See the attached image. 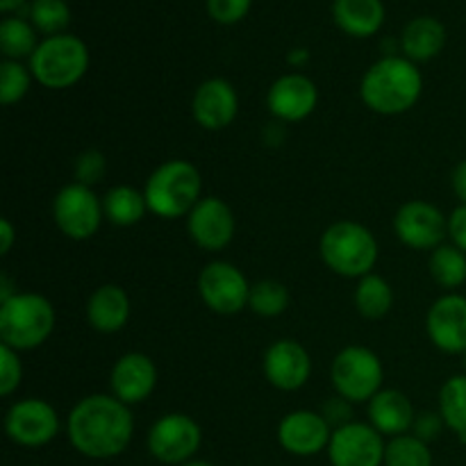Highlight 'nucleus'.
I'll use <instances>...</instances> for the list:
<instances>
[{
    "label": "nucleus",
    "mask_w": 466,
    "mask_h": 466,
    "mask_svg": "<svg viewBox=\"0 0 466 466\" xmlns=\"http://www.w3.org/2000/svg\"><path fill=\"white\" fill-rule=\"evenodd\" d=\"M187 232L198 248L217 253L235 239L237 221L230 205L218 196H203L187 217Z\"/></svg>",
    "instance_id": "nucleus-14"
},
{
    "label": "nucleus",
    "mask_w": 466,
    "mask_h": 466,
    "mask_svg": "<svg viewBox=\"0 0 466 466\" xmlns=\"http://www.w3.org/2000/svg\"><path fill=\"white\" fill-rule=\"evenodd\" d=\"M399 46L403 50V57H408L410 62H431L444 50L446 27L432 16H417L403 27Z\"/></svg>",
    "instance_id": "nucleus-23"
},
{
    "label": "nucleus",
    "mask_w": 466,
    "mask_h": 466,
    "mask_svg": "<svg viewBox=\"0 0 466 466\" xmlns=\"http://www.w3.org/2000/svg\"><path fill=\"white\" fill-rule=\"evenodd\" d=\"M53 218L59 232L68 239H91L105 218L103 198H98L91 187L71 182V185L62 187L55 196Z\"/></svg>",
    "instance_id": "nucleus-9"
},
{
    "label": "nucleus",
    "mask_w": 466,
    "mask_h": 466,
    "mask_svg": "<svg viewBox=\"0 0 466 466\" xmlns=\"http://www.w3.org/2000/svg\"><path fill=\"white\" fill-rule=\"evenodd\" d=\"M27 14L35 30L46 36L64 35L71 25V7L66 0H32Z\"/></svg>",
    "instance_id": "nucleus-31"
},
{
    "label": "nucleus",
    "mask_w": 466,
    "mask_h": 466,
    "mask_svg": "<svg viewBox=\"0 0 466 466\" xmlns=\"http://www.w3.org/2000/svg\"><path fill=\"white\" fill-rule=\"evenodd\" d=\"M55 321L57 314L46 296L18 291L0 303V341L18 353L35 350L50 339Z\"/></svg>",
    "instance_id": "nucleus-5"
},
{
    "label": "nucleus",
    "mask_w": 466,
    "mask_h": 466,
    "mask_svg": "<svg viewBox=\"0 0 466 466\" xmlns=\"http://www.w3.org/2000/svg\"><path fill=\"white\" fill-rule=\"evenodd\" d=\"M369 423L382 437L408 435L414 426L412 400L399 390H380L369 400Z\"/></svg>",
    "instance_id": "nucleus-22"
},
{
    "label": "nucleus",
    "mask_w": 466,
    "mask_h": 466,
    "mask_svg": "<svg viewBox=\"0 0 466 466\" xmlns=\"http://www.w3.org/2000/svg\"><path fill=\"white\" fill-rule=\"evenodd\" d=\"M59 414L48 400L21 399L9 405L5 414V432L9 440L25 449H39L59 435Z\"/></svg>",
    "instance_id": "nucleus-11"
},
{
    "label": "nucleus",
    "mask_w": 466,
    "mask_h": 466,
    "mask_svg": "<svg viewBox=\"0 0 466 466\" xmlns=\"http://www.w3.org/2000/svg\"><path fill=\"white\" fill-rule=\"evenodd\" d=\"M446 428L444 419H441L440 412H421L417 414V419H414V426H412V435H417L419 440L426 441V444H431L432 440H437V437L441 435V431Z\"/></svg>",
    "instance_id": "nucleus-37"
},
{
    "label": "nucleus",
    "mask_w": 466,
    "mask_h": 466,
    "mask_svg": "<svg viewBox=\"0 0 466 466\" xmlns=\"http://www.w3.org/2000/svg\"><path fill=\"white\" fill-rule=\"evenodd\" d=\"M353 300L360 317L369 319V321H378V319H385L394 308V289L382 276L369 273V276L358 280Z\"/></svg>",
    "instance_id": "nucleus-26"
},
{
    "label": "nucleus",
    "mask_w": 466,
    "mask_h": 466,
    "mask_svg": "<svg viewBox=\"0 0 466 466\" xmlns=\"http://www.w3.org/2000/svg\"><path fill=\"white\" fill-rule=\"evenodd\" d=\"M385 440L371 423L350 421L332 431L328 458L332 466H382Z\"/></svg>",
    "instance_id": "nucleus-13"
},
{
    "label": "nucleus",
    "mask_w": 466,
    "mask_h": 466,
    "mask_svg": "<svg viewBox=\"0 0 466 466\" xmlns=\"http://www.w3.org/2000/svg\"><path fill=\"white\" fill-rule=\"evenodd\" d=\"M253 0H208V12L221 25H235L250 12Z\"/></svg>",
    "instance_id": "nucleus-36"
},
{
    "label": "nucleus",
    "mask_w": 466,
    "mask_h": 466,
    "mask_svg": "<svg viewBox=\"0 0 466 466\" xmlns=\"http://www.w3.org/2000/svg\"><path fill=\"white\" fill-rule=\"evenodd\" d=\"M32 71L30 66H23L21 62L14 59H5L0 64V103L3 105H16L27 96L32 85Z\"/></svg>",
    "instance_id": "nucleus-33"
},
{
    "label": "nucleus",
    "mask_w": 466,
    "mask_h": 466,
    "mask_svg": "<svg viewBox=\"0 0 466 466\" xmlns=\"http://www.w3.org/2000/svg\"><path fill=\"white\" fill-rule=\"evenodd\" d=\"M319 255L332 273L341 278L369 276L378 262V239L367 226L358 221H337L323 230Z\"/></svg>",
    "instance_id": "nucleus-4"
},
{
    "label": "nucleus",
    "mask_w": 466,
    "mask_h": 466,
    "mask_svg": "<svg viewBox=\"0 0 466 466\" xmlns=\"http://www.w3.org/2000/svg\"><path fill=\"white\" fill-rule=\"evenodd\" d=\"M423 94V76L414 62L400 55H385L369 66L360 82L362 103L380 116L410 112Z\"/></svg>",
    "instance_id": "nucleus-2"
},
{
    "label": "nucleus",
    "mask_w": 466,
    "mask_h": 466,
    "mask_svg": "<svg viewBox=\"0 0 466 466\" xmlns=\"http://www.w3.org/2000/svg\"><path fill=\"white\" fill-rule=\"evenodd\" d=\"M157 385V367L144 353H126L114 362L109 371V387L126 405H139L148 399Z\"/></svg>",
    "instance_id": "nucleus-20"
},
{
    "label": "nucleus",
    "mask_w": 466,
    "mask_h": 466,
    "mask_svg": "<svg viewBox=\"0 0 466 466\" xmlns=\"http://www.w3.org/2000/svg\"><path fill=\"white\" fill-rule=\"evenodd\" d=\"M32 77L46 89H68L89 71V48L76 35L46 36L30 57Z\"/></svg>",
    "instance_id": "nucleus-6"
},
{
    "label": "nucleus",
    "mask_w": 466,
    "mask_h": 466,
    "mask_svg": "<svg viewBox=\"0 0 466 466\" xmlns=\"http://www.w3.org/2000/svg\"><path fill=\"white\" fill-rule=\"evenodd\" d=\"M287 59H289L291 66H303V64L309 59V53L305 48H294V50H289Z\"/></svg>",
    "instance_id": "nucleus-42"
},
{
    "label": "nucleus",
    "mask_w": 466,
    "mask_h": 466,
    "mask_svg": "<svg viewBox=\"0 0 466 466\" xmlns=\"http://www.w3.org/2000/svg\"><path fill=\"white\" fill-rule=\"evenodd\" d=\"M66 435L73 449L91 460L121 455L135 435L130 405L112 394H91L77 400L66 417Z\"/></svg>",
    "instance_id": "nucleus-1"
},
{
    "label": "nucleus",
    "mask_w": 466,
    "mask_h": 466,
    "mask_svg": "<svg viewBox=\"0 0 466 466\" xmlns=\"http://www.w3.org/2000/svg\"><path fill=\"white\" fill-rule=\"evenodd\" d=\"M330 380L337 396L349 403H369L385 382V369L380 358L367 346H346L337 353L330 367Z\"/></svg>",
    "instance_id": "nucleus-7"
},
{
    "label": "nucleus",
    "mask_w": 466,
    "mask_h": 466,
    "mask_svg": "<svg viewBox=\"0 0 466 466\" xmlns=\"http://www.w3.org/2000/svg\"><path fill=\"white\" fill-rule=\"evenodd\" d=\"M25 5V0H0V12H14V9L23 7Z\"/></svg>",
    "instance_id": "nucleus-43"
},
{
    "label": "nucleus",
    "mask_w": 466,
    "mask_h": 466,
    "mask_svg": "<svg viewBox=\"0 0 466 466\" xmlns=\"http://www.w3.org/2000/svg\"><path fill=\"white\" fill-rule=\"evenodd\" d=\"M103 212L109 223L118 228L137 226L150 212L144 191L127 185H116L103 196Z\"/></svg>",
    "instance_id": "nucleus-25"
},
{
    "label": "nucleus",
    "mask_w": 466,
    "mask_h": 466,
    "mask_svg": "<svg viewBox=\"0 0 466 466\" xmlns=\"http://www.w3.org/2000/svg\"><path fill=\"white\" fill-rule=\"evenodd\" d=\"M432 280L444 289H458L466 282V253L453 244H441L428 259Z\"/></svg>",
    "instance_id": "nucleus-27"
},
{
    "label": "nucleus",
    "mask_w": 466,
    "mask_h": 466,
    "mask_svg": "<svg viewBox=\"0 0 466 466\" xmlns=\"http://www.w3.org/2000/svg\"><path fill=\"white\" fill-rule=\"evenodd\" d=\"M394 235L412 250H435L449 237V217L428 200H408L394 214Z\"/></svg>",
    "instance_id": "nucleus-12"
},
{
    "label": "nucleus",
    "mask_w": 466,
    "mask_h": 466,
    "mask_svg": "<svg viewBox=\"0 0 466 466\" xmlns=\"http://www.w3.org/2000/svg\"><path fill=\"white\" fill-rule=\"evenodd\" d=\"M150 214L167 221L189 217L191 209L203 198V176L189 159L162 162L144 187Z\"/></svg>",
    "instance_id": "nucleus-3"
},
{
    "label": "nucleus",
    "mask_w": 466,
    "mask_h": 466,
    "mask_svg": "<svg viewBox=\"0 0 466 466\" xmlns=\"http://www.w3.org/2000/svg\"><path fill=\"white\" fill-rule=\"evenodd\" d=\"M426 332L432 346L446 355L466 353V296L444 294L431 305Z\"/></svg>",
    "instance_id": "nucleus-16"
},
{
    "label": "nucleus",
    "mask_w": 466,
    "mask_h": 466,
    "mask_svg": "<svg viewBox=\"0 0 466 466\" xmlns=\"http://www.w3.org/2000/svg\"><path fill=\"white\" fill-rule=\"evenodd\" d=\"M130 312L132 303L127 291L112 282L100 285L86 300V321L96 332H103V335L121 332L130 321Z\"/></svg>",
    "instance_id": "nucleus-21"
},
{
    "label": "nucleus",
    "mask_w": 466,
    "mask_h": 466,
    "mask_svg": "<svg viewBox=\"0 0 466 466\" xmlns=\"http://www.w3.org/2000/svg\"><path fill=\"white\" fill-rule=\"evenodd\" d=\"M191 114L203 130L218 132L232 126L239 114V96L226 77H209L191 98Z\"/></svg>",
    "instance_id": "nucleus-19"
},
{
    "label": "nucleus",
    "mask_w": 466,
    "mask_h": 466,
    "mask_svg": "<svg viewBox=\"0 0 466 466\" xmlns=\"http://www.w3.org/2000/svg\"><path fill=\"white\" fill-rule=\"evenodd\" d=\"M73 173H76V182L94 189V185L103 182V177L107 176V157L96 148L85 150V153L77 155Z\"/></svg>",
    "instance_id": "nucleus-34"
},
{
    "label": "nucleus",
    "mask_w": 466,
    "mask_h": 466,
    "mask_svg": "<svg viewBox=\"0 0 466 466\" xmlns=\"http://www.w3.org/2000/svg\"><path fill=\"white\" fill-rule=\"evenodd\" d=\"M14 241H16V230L9 218H3L0 221V255H7L14 248Z\"/></svg>",
    "instance_id": "nucleus-41"
},
{
    "label": "nucleus",
    "mask_w": 466,
    "mask_h": 466,
    "mask_svg": "<svg viewBox=\"0 0 466 466\" xmlns=\"http://www.w3.org/2000/svg\"><path fill=\"white\" fill-rule=\"evenodd\" d=\"M23 382L21 353L0 344V394L12 396Z\"/></svg>",
    "instance_id": "nucleus-35"
},
{
    "label": "nucleus",
    "mask_w": 466,
    "mask_h": 466,
    "mask_svg": "<svg viewBox=\"0 0 466 466\" xmlns=\"http://www.w3.org/2000/svg\"><path fill=\"white\" fill-rule=\"evenodd\" d=\"M385 466H432L431 446L412 432L391 437L385 449Z\"/></svg>",
    "instance_id": "nucleus-32"
},
{
    "label": "nucleus",
    "mask_w": 466,
    "mask_h": 466,
    "mask_svg": "<svg viewBox=\"0 0 466 466\" xmlns=\"http://www.w3.org/2000/svg\"><path fill=\"white\" fill-rule=\"evenodd\" d=\"M449 237L453 246L466 253V205H460L449 217Z\"/></svg>",
    "instance_id": "nucleus-39"
},
{
    "label": "nucleus",
    "mask_w": 466,
    "mask_h": 466,
    "mask_svg": "<svg viewBox=\"0 0 466 466\" xmlns=\"http://www.w3.org/2000/svg\"><path fill=\"white\" fill-rule=\"evenodd\" d=\"M39 44L35 25L25 18L9 16L0 23V50L5 59H14V62H21L25 57L30 59Z\"/></svg>",
    "instance_id": "nucleus-28"
},
{
    "label": "nucleus",
    "mask_w": 466,
    "mask_h": 466,
    "mask_svg": "<svg viewBox=\"0 0 466 466\" xmlns=\"http://www.w3.org/2000/svg\"><path fill=\"white\" fill-rule=\"evenodd\" d=\"M182 466H214L212 462H205V460H191V462L182 464Z\"/></svg>",
    "instance_id": "nucleus-44"
},
{
    "label": "nucleus",
    "mask_w": 466,
    "mask_h": 466,
    "mask_svg": "<svg viewBox=\"0 0 466 466\" xmlns=\"http://www.w3.org/2000/svg\"><path fill=\"white\" fill-rule=\"evenodd\" d=\"M321 414L326 417V421L330 423L332 431H337V428L353 421V419H350L353 417V403H349V400L341 399V396H335V399H330L323 405Z\"/></svg>",
    "instance_id": "nucleus-38"
},
{
    "label": "nucleus",
    "mask_w": 466,
    "mask_h": 466,
    "mask_svg": "<svg viewBox=\"0 0 466 466\" xmlns=\"http://www.w3.org/2000/svg\"><path fill=\"white\" fill-rule=\"evenodd\" d=\"M317 85L303 73H287L268 86L267 107L282 123L305 121L317 109Z\"/></svg>",
    "instance_id": "nucleus-18"
},
{
    "label": "nucleus",
    "mask_w": 466,
    "mask_h": 466,
    "mask_svg": "<svg viewBox=\"0 0 466 466\" xmlns=\"http://www.w3.org/2000/svg\"><path fill=\"white\" fill-rule=\"evenodd\" d=\"M332 18L349 36L367 39L380 32L385 23V5L382 0H335Z\"/></svg>",
    "instance_id": "nucleus-24"
},
{
    "label": "nucleus",
    "mask_w": 466,
    "mask_h": 466,
    "mask_svg": "<svg viewBox=\"0 0 466 466\" xmlns=\"http://www.w3.org/2000/svg\"><path fill=\"white\" fill-rule=\"evenodd\" d=\"M464 369H466V353H464Z\"/></svg>",
    "instance_id": "nucleus-45"
},
{
    "label": "nucleus",
    "mask_w": 466,
    "mask_h": 466,
    "mask_svg": "<svg viewBox=\"0 0 466 466\" xmlns=\"http://www.w3.org/2000/svg\"><path fill=\"white\" fill-rule=\"evenodd\" d=\"M440 414L446 428L466 444V373L453 376L440 390Z\"/></svg>",
    "instance_id": "nucleus-29"
},
{
    "label": "nucleus",
    "mask_w": 466,
    "mask_h": 466,
    "mask_svg": "<svg viewBox=\"0 0 466 466\" xmlns=\"http://www.w3.org/2000/svg\"><path fill=\"white\" fill-rule=\"evenodd\" d=\"M332 440V426L321 412L294 410L278 423V441L287 453L296 458H312L328 451Z\"/></svg>",
    "instance_id": "nucleus-15"
},
{
    "label": "nucleus",
    "mask_w": 466,
    "mask_h": 466,
    "mask_svg": "<svg viewBox=\"0 0 466 466\" xmlns=\"http://www.w3.org/2000/svg\"><path fill=\"white\" fill-rule=\"evenodd\" d=\"M291 303L289 289L278 280H259L250 287L248 308L262 319H276L287 312Z\"/></svg>",
    "instance_id": "nucleus-30"
},
{
    "label": "nucleus",
    "mask_w": 466,
    "mask_h": 466,
    "mask_svg": "<svg viewBox=\"0 0 466 466\" xmlns=\"http://www.w3.org/2000/svg\"><path fill=\"white\" fill-rule=\"evenodd\" d=\"M250 287L253 285L246 280L241 268L223 259L209 262L198 276L200 300L221 317H232L248 308Z\"/></svg>",
    "instance_id": "nucleus-10"
},
{
    "label": "nucleus",
    "mask_w": 466,
    "mask_h": 466,
    "mask_svg": "<svg viewBox=\"0 0 466 466\" xmlns=\"http://www.w3.org/2000/svg\"><path fill=\"white\" fill-rule=\"evenodd\" d=\"M146 444H148V453L157 462L182 466L191 462L194 455L198 453L200 444H203V431L189 414L171 412L159 417L150 426Z\"/></svg>",
    "instance_id": "nucleus-8"
},
{
    "label": "nucleus",
    "mask_w": 466,
    "mask_h": 466,
    "mask_svg": "<svg viewBox=\"0 0 466 466\" xmlns=\"http://www.w3.org/2000/svg\"><path fill=\"white\" fill-rule=\"evenodd\" d=\"M264 376L280 391H299L312 376V358L296 339H278L264 353Z\"/></svg>",
    "instance_id": "nucleus-17"
},
{
    "label": "nucleus",
    "mask_w": 466,
    "mask_h": 466,
    "mask_svg": "<svg viewBox=\"0 0 466 466\" xmlns=\"http://www.w3.org/2000/svg\"><path fill=\"white\" fill-rule=\"evenodd\" d=\"M451 185H453L455 196L460 198V203L466 205V159L453 168V176H451Z\"/></svg>",
    "instance_id": "nucleus-40"
}]
</instances>
